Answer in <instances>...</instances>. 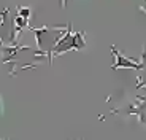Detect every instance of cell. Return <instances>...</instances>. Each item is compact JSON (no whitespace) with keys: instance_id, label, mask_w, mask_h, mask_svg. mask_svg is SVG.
<instances>
[]
</instances>
